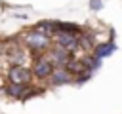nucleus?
<instances>
[{
	"mask_svg": "<svg viewBox=\"0 0 122 114\" xmlns=\"http://www.w3.org/2000/svg\"><path fill=\"white\" fill-rule=\"evenodd\" d=\"M23 42H25V46H27L32 53H42V51H48V48L51 46V36H48V34L32 28V30H29V32H25Z\"/></svg>",
	"mask_w": 122,
	"mask_h": 114,
	"instance_id": "obj_1",
	"label": "nucleus"
},
{
	"mask_svg": "<svg viewBox=\"0 0 122 114\" xmlns=\"http://www.w3.org/2000/svg\"><path fill=\"white\" fill-rule=\"evenodd\" d=\"M53 44L67 49L69 53H72L74 49H78V34L67 32V30H55L53 32Z\"/></svg>",
	"mask_w": 122,
	"mask_h": 114,
	"instance_id": "obj_2",
	"label": "nucleus"
},
{
	"mask_svg": "<svg viewBox=\"0 0 122 114\" xmlns=\"http://www.w3.org/2000/svg\"><path fill=\"white\" fill-rule=\"evenodd\" d=\"M51 70H53V65H51V61H50L46 55H38V57H34L32 70H30V74H32L34 78H38V80H46V78L51 74Z\"/></svg>",
	"mask_w": 122,
	"mask_h": 114,
	"instance_id": "obj_3",
	"label": "nucleus"
},
{
	"mask_svg": "<svg viewBox=\"0 0 122 114\" xmlns=\"http://www.w3.org/2000/svg\"><path fill=\"white\" fill-rule=\"evenodd\" d=\"M30 78H32L30 70L25 68L23 65H11L10 70H8V82L10 84H25V86H29Z\"/></svg>",
	"mask_w": 122,
	"mask_h": 114,
	"instance_id": "obj_4",
	"label": "nucleus"
},
{
	"mask_svg": "<svg viewBox=\"0 0 122 114\" xmlns=\"http://www.w3.org/2000/svg\"><path fill=\"white\" fill-rule=\"evenodd\" d=\"M48 59L51 61V65L53 66H65L67 65V61L71 59V53L67 51V49H63V48H59V46H50L48 48Z\"/></svg>",
	"mask_w": 122,
	"mask_h": 114,
	"instance_id": "obj_5",
	"label": "nucleus"
},
{
	"mask_svg": "<svg viewBox=\"0 0 122 114\" xmlns=\"http://www.w3.org/2000/svg\"><path fill=\"white\" fill-rule=\"evenodd\" d=\"M48 78H50V82L53 86H65V84H71L72 82V74L65 66H57V68L53 66V70H51V74Z\"/></svg>",
	"mask_w": 122,
	"mask_h": 114,
	"instance_id": "obj_6",
	"label": "nucleus"
},
{
	"mask_svg": "<svg viewBox=\"0 0 122 114\" xmlns=\"http://www.w3.org/2000/svg\"><path fill=\"white\" fill-rule=\"evenodd\" d=\"M114 49H116V44L112 42V40H109V42H103V44H97V46H93L92 48V55L95 57V59H99V61H103L105 57H111L112 53H114Z\"/></svg>",
	"mask_w": 122,
	"mask_h": 114,
	"instance_id": "obj_7",
	"label": "nucleus"
},
{
	"mask_svg": "<svg viewBox=\"0 0 122 114\" xmlns=\"http://www.w3.org/2000/svg\"><path fill=\"white\" fill-rule=\"evenodd\" d=\"M27 87H29V86H25V84H10V82H8V86L4 87V93H6L8 97H13V99L23 101V95H25Z\"/></svg>",
	"mask_w": 122,
	"mask_h": 114,
	"instance_id": "obj_8",
	"label": "nucleus"
},
{
	"mask_svg": "<svg viewBox=\"0 0 122 114\" xmlns=\"http://www.w3.org/2000/svg\"><path fill=\"white\" fill-rule=\"evenodd\" d=\"M34 28L40 30V32H44V34H48V36H53V32L57 30V21H51V19H48V21H40Z\"/></svg>",
	"mask_w": 122,
	"mask_h": 114,
	"instance_id": "obj_9",
	"label": "nucleus"
},
{
	"mask_svg": "<svg viewBox=\"0 0 122 114\" xmlns=\"http://www.w3.org/2000/svg\"><path fill=\"white\" fill-rule=\"evenodd\" d=\"M95 44H93V34H90L88 30L82 28V32L78 34V48L82 49H92Z\"/></svg>",
	"mask_w": 122,
	"mask_h": 114,
	"instance_id": "obj_10",
	"label": "nucleus"
},
{
	"mask_svg": "<svg viewBox=\"0 0 122 114\" xmlns=\"http://www.w3.org/2000/svg\"><path fill=\"white\" fill-rule=\"evenodd\" d=\"M57 30H67V32H74V34H80V32H82L80 25H76V23H67V21H57Z\"/></svg>",
	"mask_w": 122,
	"mask_h": 114,
	"instance_id": "obj_11",
	"label": "nucleus"
},
{
	"mask_svg": "<svg viewBox=\"0 0 122 114\" xmlns=\"http://www.w3.org/2000/svg\"><path fill=\"white\" fill-rule=\"evenodd\" d=\"M90 8H92L93 11L101 10V8H103V0H90Z\"/></svg>",
	"mask_w": 122,
	"mask_h": 114,
	"instance_id": "obj_12",
	"label": "nucleus"
},
{
	"mask_svg": "<svg viewBox=\"0 0 122 114\" xmlns=\"http://www.w3.org/2000/svg\"><path fill=\"white\" fill-rule=\"evenodd\" d=\"M4 51V42H0V53Z\"/></svg>",
	"mask_w": 122,
	"mask_h": 114,
	"instance_id": "obj_13",
	"label": "nucleus"
}]
</instances>
